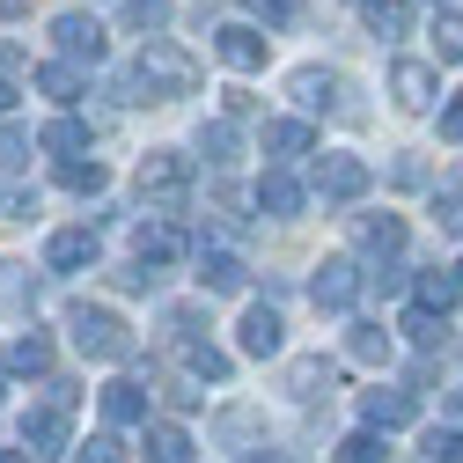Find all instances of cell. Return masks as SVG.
Here are the masks:
<instances>
[{
  "instance_id": "6da1fadb",
  "label": "cell",
  "mask_w": 463,
  "mask_h": 463,
  "mask_svg": "<svg viewBox=\"0 0 463 463\" xmlns=\"http://www.w3.org/2000/svg\"><path fill=\"white\" fill-rule=\"evenodd\" d=\"M192 89H199V60L184 44H169V37H147L140 60L118 74V103H177Z\"/></svg>"
},
{
  "instance_id": "7a4b0ae2",
  "label": "cell",
  "mask_w": 463,
  "mask_h": 463,
  "mask_svg": "<svg viewBox=\"0 0 463 463\" xmlns=\"http://www.w3.org/2000/svg\"><path fill=\"white\" fill-rule=\"evenodd\" d=\"M67 338H74V354H89V361H126V354H133L126 317L103 309V302H74V309H67Z\"/></svg>"
},
{
  "instance_id": "3957f363",
  "label": "cell",
  "mask_w": 463,
  "mask_h": 463,
  "mask_svg": "<svg viewBox=\"0 0 463 463\" xmlns=\"http://www.w3.org/2000/svg\"><path fill=\"white\" fill-rule=\"evenodd\" d=\"M184 192H192V162H184L177 147L140 155V199H147L155 213H177V206H184Z\"/></svg>"
},
{
  "instance_id": "277c9868",
  "label": "cell",
  "mask_w": 463,
  "mask_h": 463,
  "mask_svg": "<svg viewBox=\"0 0 463 463\" xmlns=\"http://www.w3.org/2000/svg\"><path fill=\"white\" fill-rule=\"evenodd\" d=\"M361 287H368V272H361L354 258H324V265L309 272V302H317V309H354Z\"/></svg>"
},
{
  "instance_id": "5b68a950",
  "label": "cell",
  "mask_w": 463,
  "mask_h": 463,
  "mask_svg": "<svg viewBox=\"0 0 463 463\" xmlns=\"http://www.w3.org/2000/svg\"><path fill=\"white\" fill-rule=\"evenodd\" d=\"M52 44H60V60H74V67L89 60L96 67L103 60V23L81 15V8H67V15H52Z\"/></svg>"
},
{
  "instance_id": "8992f818",
  "label": "cell",
  "mask_w": 463,
  "mask_h": 463,
  "mask_svg": "<svg viewBox=\"0 0 463 463\" xmlns=\"http://www.w3.org/2000/svg\"><path fill=\"white\" fill-rule=\"evenodd\" d=\"M390 96H397V110H434L441 74H434L427 60H397V67H390Z\"/></svg>"
},
{
  "instance_id": "52a82bcc",
  "label": "cell",
  "mask_w": 463,
  "mask_h": 463,
  "mask_svg": "<svg viewBox=\"0 0 463 463\" xmlns=\"http://www.w3.org/2000/svg\"><path fill=\"white\" fill-rule=\"evenodd\" d=\"M317 192L338 199V206H354V199L368 192V162H361V155H324V162H317Z\"/></svg>"
},
{
  "instance_id": "ba28073f",
  "label": "cell",
  "mask_w": 463,
  "mask_h": 463,
  "mask_svg": "<svg viewBox=\"0 0 463 463\" xmlns=\"http://www.w3.org/2000/svg\"><path fill=\"white\" fill-rule=\"evenodd\" d=\"M23 449H30V456H67V449H74V434H67V404L23 412Z\"/></svg>"
},
{
  "instance_id": "9c48e42d",
  "label": "cell",
  "mask_w": 463,
  "mask_h": 463,
  "mask_svg": "<svg viewBox=\"0 0 463 463\" xmlns=\"http://www.w3.org/2000/svg\"><path fill=\"white\" fill-rule=\"evenodd\" d=\"M213 52H221V67H228V74H258V67H265V37H258L250 23L213 30Z\"/></svg>"
},
{
  "instance_id": "30bf717a",
  "label": "cell",
  "mask_w": 463,
  "mask_h": 463,
  "mask_svg": "<svg viewBox=\"0 0 463 463\" xmlns=\"http://www.w3.org/2000/svg\"><path fill=\"white\" fill-rule=\"evenodd\" d=\"M361 420H368L375 434H397V427L420 420V397H412V390H368V397H361Z\"/></svg>"
},
{
  "instance_id": "8fae6325",
  "label": "cell",
  "mask_w": 463,
  "mask_h": 463,
  "mask_svg": "<svg viewBox=\"0 0 463 463\" xmlns=\"http://www.w3.org/2000/svg\"><path fill=\"white\" fill-rule=\"evenodd\" d=\"M331 390H338V361H324V354L287 361V397H295V404H317V397H331Z\"/></svg>"
},
{
  "instance_id": "7c38bea8",
  "label": "cell",
  "mask_w": 463,
  "mask_h": 463,
  "mask_svg": "<svg viewBox=\"0 0 463 463\" xmlns=\"http://www.w3.org/2000/svg\"><path fill=\"white\" fill-rule=\"evenodd\" d=\"M236 331H243V354H250V361H272V354H279V338H287V324H279L272 302H250Z\"/></svg>"
},
{
  "instance_id": "4fadbf2b",
  "label": "cell",
  "mask_w": 463,
  "mask_h": 463,
  "mask_svg": "<svg viewBox=\"0 0 463 463\" xmlns=\"http://www.w3.org/2000/svg\"><path fill=\"white\" fill-rule=\"evenodd\" d=\"M243 279H250V265L236 250H206L199 243V287H206V295H243Z\"/></svg>"
},
{
  "instance_id": "5bb4252c",
  "label": "cell",
  "mask_w": 463,
  "mask_h": 463,
  "mask_svg": "<svg viewBox=\"0 0 463 463\" xmlns=\"http://www.w3.org/2000/svg\"><path fill=\"white\" fill-rule=\"evenodd\" d=\"M338 74L331 67H295V74H287V96H295L302 110H338Z\"/></svg>"
},
{
  "instance_id": "9a60e30c",
  "label": "cell",
  "mask_w": 463,
  "mask_h": 463,
  "mask_svg": "<svg viewBox=\"0 0 463 463\" xmlns=\"http://www.w3.org/2000/svg\"><path fill=\"white\" fill-rule=\"evenodd\" d=\"M44 265L52 272H89L96 265V228H60V236L44 243Z\"/></svg>"
},
{
  "instance_id": "2e32d148",
  "label": "cell",
  "mask_w": 463,
  "mask_h": 463,
  "mask_svg": "<svg viewBox=\"0 0 463 463\" xmlns=\"http://www.w3.org/2000/svg\"><path fill=\"white\" fill-rule=\"evenodd\" d=\"M258 140H265V155H272V169L317 147V133H309V118H265V133H258Z\"/></svg>"
},
{
  "instance_id": "e0dca14e",
  "label": "cell",
  "mask_w": 463,
  "mask_h": 463,
  "mask_svg": "<svg viewBox=\"0 0 463 463\" xmlns=\"http://www.w3.org/2000/svg\"><path fill=\"white\" fill-rule=\"evenodd\" d=\"M133 250H140V265H147V272H162V265H177L184 236H177L169 221H140V228H133Z\"/></svg>"
},
{
  "instance_id": "ac0fdd59",
  "label": "cell",
  "mask_w": 463,
  "mask_h": 463,
  "mask_svg": "<svg viewBox=\"0 0 463 463\" xmlns=\"http://www.w3.org/2000/svg\"><path fill=\"white\" fill-rule=\"evenodd\" d=\"M0 368H8V375H52V338L44 331L8 338V345H0Z\"/></svg>"
},
{
  "instance_id": "d6986e66",
  "label": "cell",
  "mask_w": 463,
  "mask_h": 463,
  "mask_svg": "<svg viewBox=\"0 0 463 463\" xmlns=\"http://www.w3.org/2000/svg\"><path fill=\"white\" fill-rule=\"evenodd\" d=\"M302 199H309V192L287 177V169H265V177H258V213H272V221H295Z\"/></svg>"
},
{
  "instance_id": "ffe728a7",
  "label": "cell",
  "mask_w": 463,
  "mask_h": 463,
  "mask_svg": "<svg viewBox=\"0 0 463 463\" xmlns=\"http://www.w3.org/2000/svg\"><path fill=\"white\" fill-rule=\"evenodd\" d=\"M354 236H361V250L383 265V258L404 250V221H397V213H361V221H354Z\"/></svg>"
},
{
  "instance_id": "44dd1931",
  "label": "cell",
  "mask_w": 463,
  "mask_h": 463,
  "mask_svg": "<svg viewBox=\"0 0 463 463\" xmlns=\"http://www.w3.org/2000/svg\"><path fill=\"white\" fill-rule=\"evenodd\" d=\"M37 147H44V155H60V162H81V155H89V126L74 118V110H60V118L37 133Z\"/></svg>"
},
{
  "instance_id": "7402d4cb",
  "label": "cell",
  "mask_w": 463,
  "mask_h": 463,
  "mask_svg": "<svg viewBox=\"0 0 463 463\" xmlns=\"http://www.w3.org/2000/svg\"><path fill=\"white\" fill-rule=\"evenodd\" d=\"M103 420L110 427H147V390L140 383H103Z\"/></svg>"
},
{
  "instance_id": "603a6c76",
  "label": "cell",
  "mask_w": 463,
  "mask_h": 463,
  "mask_svg": "<svg viewBox=\"0 0 463 463\" xmlns=\"http://www.w3.org/2000/svg\"><path fill=\"white\" fill-rule=\"evenodd\" d=\"M345 361L383 368V361H390V331H383V324H345Z\"/></svg>"
},
{
  "instance_id": "cb8c5ba5",
  "label": "cell",
  "mask_w": 463,
  "mask_h": 463,
  "mask_svg": "<svg viewBox=\"0 0 463 463\" xmlns=\"http://www.w3.org/2000/svg\"><path fill=\"white\" fill-rule=\"evenodd\" d=\"M361 23H368V37H404L412 30V0H361Z\"/></svg>"
},
{
  "instance_id": "d4e9b609",
  "label": "cell",
  "mask_w": 463,
  "mask_h": 463,
  "mask_svg": "<svg viewBox=\"0 0 463 463\" xmlns=\"http://www.w3.org/2000/svg\"><path fill=\"white\" fill-rule=\"evenodd\" d=\"M147 463H192V434L177 420H155L147 427Z\"/></svg>"
},
{
  "instance_id": "484cf974",
  "label": "cell",
  "mask_w": 463,
  "mask_h": 463,
  "mask_svg": "<svg viewBox=\"0 0 463 463\" xmlns=\"http://www.w3.org/2000/svg\"><path fill=\"white\" fill-rule=\"evenodd\" d=\"M37 89H44L52 103H74V96H81V67H74V60H44V67H37Z\"/></svg>"
},
{
  "instance_id": "4316f807",
  "label": "cell",
  "mask_w": 463,
  "mask_h": 463,
  "mask_svg": "<svg viewBox=\"0 0 463 463\" xmlns=\"http://www.w3.org/2000/svg\"><path fill=\"white\" fill-rule=\"evenodd\" d=\"M456 302H463V279L456 272H420V309H441L449 317Z\"/></svg>"
},
{
  "instance_id": "83f0119b",
  "label": "cell",
  "mask_w": 463,
  "mask_h": 463,
  "mask_svg": "<svg viewBox=\"0 0 463 463\" xmlns=\"http://www.w3.org/2000/svg\"><path fill=\"white\" fill-rule=\"evenodd\" d=\"M404 338H412V345H427V354H434V345L449 338V317L441 309H404V324H397Z\"/></svg>"
},
{
  "instance_id": "f1b7e54d",
  "label": "cell",
  "mask_w": 463,
  "mask_h": 463,
  "mask_svg": "<svg viewBox=\"0 0 463 463\" xmlns=\"http://www.w3.org/2000/svg\"><path fill=\"white\" fill-rule=\"evenodd\" d=\"M184 368H192L199 383H228V354H221L213 338H192V345H184Z\"/></svg>"
},
{
  "instance_id": "f546056e",
  "label": "cell",
  "mask_w": 463,
  "mask_h": 463,
  "mask_svg": "<svg viewBox=\"0 0 463 463\" xmlns=\"http://www.w3.org/2000/svg\"><path fill=\"white\" fill-rule=\"evenodd\" d=\"M434 60L463 67V8H441V15H434Z\"/></svg>"
},
{
  "instance_id": "4dcf8cb0",
  "label": "cell",
  "mask_w": 463,
  "mask_h": 463,
  "mask_svg": "<svg viewBox=\"0 0 463 463\" xmlns=\"http://www.w3.org/2000/svg\"><path fill=\"white\" fill-rule=\"evenodd\" d=\"M60 184H67V192H81V199H96L110 177H103V162H60Z\"/></svg>"
},
{
  "instance_id": "1f68e13d",
  "label": "cell",
  "mask_w": 463,
  "mask_h": 463,
  "mask_svg": "<svg viewBox=\"0 0 463 463\" xmlns=\"http://www.w3.org/2000/svg\"><path fill=\"white\" fill-rule=\"evenodd\" d=\"M199 155H206V162H221V169H228V162H236V126H228V118H213V126H206V133H199Z\"/></svg>"
},
{
  "instance_id": "d6a6232c",
  "label": "cell",
  "mask_w": 463,
  "mask_h": 463,
  "mask_svg": "<svg viewBox=\"0 0 463 463\" xmlns=\"http://www.w3.org/2000/svg\"><path fill=\"white\" fill-rule=\"evenodd\" d=\"M427 463H463V427H427Z\"/></svg>"
},
{
  "instance_id": "836d02e7",
  "label": "cell",
  "mask_w": 463,
  "mask_h": 463,
  "mask_svg": "<svg viewBox=\"0 0 463 463\" xmlns=\"http://www.w3.org/2000/svg\"><path fill=\"white\" fill-rule=\"evenodd\" d=\"M30 295H37L30 265H0V309H15V302H30Z\"/></svg>"
},
{
  "instance_id": "e575fe53",
  "label": "cell",
  "mask_w": 463,
  "mask_h": 463,
  "mask_svg": "<svg viewBox=\"0 0 463 463\" xmlns=\"http://www.w3.org/2000/svg\"><path fill=\"white\" fill-rule=\"evenodd\" d=\"M23 162H30V133L0 118V177H8V169H23Z\"/></svg>"
},
{
  "instance_id": "d590c367",
  "label": "cell",
  "mask_w": 463,
  "mask_h": 463,
  "mask_svg": "<svg viewBox=\"0 0 463 463\" xmlns=\"http://www.w3.org/2000/svg\"><path fill=\"white\" fill-rule=\"evenodd\" d=\"M338 456H345V463H383V434H375V427L345 434V441H338Z\"/></svg>"
},
{
  "instance_id": "8d00e7d4",
  "label": "cell",
  "mask_w": 463,
  "mask_h": 463,
  "mask_svg": "<svg viewBox=\"0 0 463 463\" xmlns=\"http://www.w3.org/2000/svg\"><path fill=\"white\" fill-rule=\"evenodd\" d=\"M126 23L133 30H162L169 23V0H126Z\"/></svg>"
},
{
  "instance_id": "74e56055",
  "label": "cell",
  "mask_w": 463,
  "mask_h": 463,
  "mask_svg": "<svg viewBox=\"0 0 463 463\" xmlns=\"http://www.w3.org/2000/svg\"><path fill=\"white\" fill-rule=\"evenodd\" d=\"M81 463H126V449H118V434H89L81 449H74Z\"/></svg>"
},
{
  "instance_id": "f35d334b",
  "label": "cell",
  "mask_w": 463,
  "mask_h": 463,
  "mask_svg": "<svg viewBox=\"0 0 463 463\" xmlns=\"http://www.w3.org/2000/svg\"><path fill=\"white\" fill-rule=\"evenodd\" d=\"M0 213H8V221H30V213H37V192H23V184H0Z\"/></svg>"
},
{
  "instance_id": "ab89813d",
  "label": "cell",
  "mask_w": 463,
  "mask_h": 463,
  "mask_svg": "<svg viewBox=\"0 0 463 463\" xmlns=\"http://www.w3.org/2000/svg\"><path fill=\"white\" fill-rule=\"evenodd\" d=\"M434 221L449 228V236H463V192H441V199H434Z\"/></svg>"
},
{
  "instance_id": "60d3db41",
  "label": "cell",
  "mask_w": 463,
  "mask_h": 463,
  "mask_svg": "<svg viewBox=\"0 0 463 463\" xmlns=\"http://www.w3.org/2000/svg\"><path fill=\"white\" fill-rule=\"evenodd\" d=\"M258 23H295V0H243Z\"/></svg>"
},
{
  "instance_id": "b9f144b4",
  "label": "cell",
  "mask_w": 463,
  "mask_h": 463,
  "mask_svg": "<svg viewBox=\"0 0 463 463\" xmlns=\"http://www.w3.org/2000/svg\"><path fill=\"white\" fill-rule=\"evenodd\" d=\"M441 140H463V96L441 103Z\"/></svg>"
},
{
  "instance_id": "7bdbcfd3",
  "label": "cell",
  "mask_w": 463,
  "mask_h": 463,
  "mask_svg": "<svg viewBox=\"0 0 463 463\" xmlns=\"http://www.w3.org/2000/svg\"><path fill=\"white\" fill-rule=\"evenodd\" d=\"M8 110H15V81H8V74H0V118H8Z\"/></svg>"
},
{
  "instance_id": "ee69618b",
  "label": "cell",
  "mask_w": 463,
  "mask_h": 463,
  "mask_svg": "<svg viewBox=\"0 0 463 463\" xmlns=\"http://www.w3.org/2000/svg\"><path fill=\"white\" fill-rule=\"evenodd\" d=\"M0 463H37V456L30 449H0Z\"/></svg>"
},
{
  "instance_id": "f6af8a7d",
  "label": "cell",
  "mask_w": 463,
  "mask_h": 463,
  "mask_svg": "<svg viewBox=\"0 0 463 463\" xmlns=\"http://www.w3.org/2000/svg\"><path fill=\"white\" fill-rule=\"evenodd\" d=\"M23 8H30V0H0V15H23Z\"/></svg>"
},
{
  "instance_id": "bcb514c9",
  "label": "cell",
  "mask_w": 463,
  "mask_h": 463,
  "mask_svg": "<svg viewBox=\"0 0 463 463\" xmlns=\"http://www.w3.org/2000/svg\"><path fill=\"white\" fill-rule=\"evenodd\" d=\"M456 412H463V390H456Z\"/></svg>"
},
{
  "instance_id": "7dc6e473",
  "label": "cell",
  "mask_w": 463,
  "mask_h": 463,
  "mask_svg": "<svg viewBox=\"0 0 463 463\" xmlns=\"http://www.w3.org/2000/svg\"><path fill=\"white\" fill-rule=\"evenodd\" d=\"M456 279H463V265H456Z\"/></svg>"
}]
</instances>
